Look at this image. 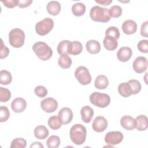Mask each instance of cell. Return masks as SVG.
Instances as JSON below:
<instances>
[{
  "label": "cell",
  "mask_w": 148,
  "mask_h": 148,
  "mask_svg": "<svg viewBox=\"0 0 148 148\" xmlns=\"http://www.w3.org/2000/svg\"><path fill=\"white\" fill-rule=\"evenodd\" d=\"M70 138L72 142L76 145H81L86 141L87 130L81 124H76L70 129Z\"/></svg>",
  "instance_id": "6da1fadb"
},
{
  "label": "cell",
  "mask_w": 148,
  "mask_h": 148,
  "mask_svg": "<svg viewBox=\"0 0 148 148\" xmlns=\"http://www.w3.org/2000/svg\"><path fill=\"white\" fill-rule=\"evenodd\" d=\"M32 50L36 56L42 61H47L53 55V51L48 45L43 42H37L32 46Z\"/></svg>",
  "instance_id": "7a4b0ae2"
},
{
  "label": "cell",
  "mask_w": 148,
  "mask_h": 148,
  "mask_svg": "<svg viewBox=\"0 0 148 148\" xmlns=\"http://www.w3.org/2000/svg\"><path fill=\"white\" fill-rule=\"evenodd\" d=\"M90 16L93 21L101 23L108 22L111 18L109 14V9L99 6H94L91 8Z\"/></svg>",
  "instance_id": "3957f363"
},
{
  "label": "cell",
  "mask_w": 148,
  "mask_h": 148,
  "mask_svg": "<svg viewBox=\"0 0 148 148\" xmlns=\"http://www.w3.org/2000/svg\"><path fill=\"white\" fill-rule=\"evenodd\" d=\"M25 34L20 28L12 29L9 34V42L10 45L15 48H20L24 45Z\"/></svg>",
  "instance_id": "277c9868"
},
{
  "label": "cell",
  "mask_w": 148,
  "mask_h": 148,
  "mask_svg": "<svg viewBox=\"0 0 148 148\" xmlns=\"http://www.w3.org/2000/svg\"><path fill=\"white\" fill-rule=\"evenodd\" d=\"M90 102L97 107L104 108L107 107L110 102V97L104 93L94 92L90 95Z\"/></svg>",
  "instance_id": "5b68a950"
},
{
  "label": "cell",
  "mask_w": 148,
  "mask_h": 148,
  "mask_svg": "<svg viewBox=\"0 0 148 148\" xmlns=\"http://www.w3.org/2000/svg\"><path fill=\"white\" fill-rule=\"evenodd\" d=\"M53 27V20L49 17H47L36 24L35 31L38 35L44 36L48 34L52 30Z\"/></svg>",
  "instance_id": "8992f818"
},
{
  "label": "cell",
  "mask_w": 148,
  "mask_h": 148,
  "mask_svg": "<svg viewBox=\"0 0 148 148\" xmlns=\"http://www.w3.org/2000/svg\"><path fill=\"white\" fill-rule=\"evenodd\" d=\"M77 80L82 85L89 84L91 82V76L88 69L83 66L77 67L75 72Z\"/></svg>",
  "instance_id": "52a82bcc"
},
{
  "label": "cell",
  "mask_w": 148,
  "mask_h": 148,
  "mask_svg": "<svg viewBox=\"0 0 148 148\" xmlns=\"http://www.w3.org/2000/svg\"><path fill=\"white\" fill-rule=\"evenodd\" d=\"M123 134L120 131H110L105 136V142L110 145H116L121 143L123 139Z\"/></svg>",
  "instance_id": "ba28073f"
},
{
  "label": "cell",
  "mask_w": 148,
  "mask_h": 148,
  "mask_svg": "<svg viewBox=\"0 0 148 148\" xmlns=\"http://www.w3.org/2000/svg\"><path fill=\"white\" fill-rule=\"evenodd\" d=\"M40 106L44 112L50 113L57 110L58 108V103L54 98L49 97L41 101Z\"/></svg>",
  "instance_id": "9c48e42d"
},
{
  "label": "cell",
  "mask_w": 148,
  "mask_h": 148,
  "mask_svg": "<svg viewBox=\"0 0 148 148\" xmlns=\"http://www.w3.org/2000/svg\"><path fill=\"white\" fill-rule=\"evenodd\" d=\"M132 67L135 72L138 73H143L147 68V58L142 56L136 57L132 63Z\"/></svg>",
  "instance_id": "30bf717a"
},
{
  "label": "cell",
  "mask_w": 148,
  "mask_h": 148,
  "mask_svg": "<svg viewBox=\"0 0 148 148\" xmlns=\"http://www.w3.org/2000/svg\"><path fill=\"white\" fill-rule=\"evenodd\" d=\"M108 127V121L106 119L101 116L96 117L92 122V128L97 132L104 131Z\"/></svg>",
  "instance_id": "8fae6325"
},
{
  "label": "cell",
  "mask_w": 148,
  "mask_h": 148,
  "mask_svg": "<svg viewBox=\"0 0 148 148\" xmlns=\"http://www.w3.org/2000/svg\"><path fill=\"white\" fill-rule=\"evenodd\" d=\"M27 102L23 98L18 97L14 99L11 103V108L15 113H21L26 109Z\"/></svg>",
  "instance_id": "7c38bea8"
},
{
  "label": "cell",
  "mask_w": 148,
  "mask_h": 148,
  "mask_svg": "<svg viewBox=\"0 0 148 148\" xmlns=\"http://www.w3.org/2000/svg\"><path fill=\"white\" fill-rule=\"evenodd\" d=\"M58 117L61 120L63 124H68L71 122L73 119V112L69 108H62L58 113Z\"/></svg>",
  "instance_id": "4fadbf2b"
},
{
  "label": "cell",
  "mask_w": 148,
  "mask_h": 148,
  "mask_svg": "<svg viewBox=\"0 0 148 148\" xmlns=\"http://www.w3.org/2000/svg\"><path fill=\"white\" fill-rule=\"evenodd\" d=\"M132 54V49L128 47H121L117 53V59L121 62H127L131 57Z\"/></svg>",
  "instance_id": "5bb4252c"
},
{
  "label": "cell",
  "mask_w": 148,
  "mask_h": 148,
  "mask_svg": "<svg viewBox=\"0 0 148 148\" xmlns=\"http://www.w3.org/2000/svg\"><path fill=\"white\" fill-rule=\"evenodd\" d=\"M121 27L124 34L131 35L136 32L137 30V24L132 20H127L123 22Z\"/></svg>",
  "instance_id": "9a60e30c"
},
{
  "label": "cell",
  "mask_w": 148,
  "mask_h": 148,
  "mask_svg": "<svg viewBox=\"0 0 148 148\" xmlns=\"http://www.w3.org/2000/svg\"><path fill=\"white\" fill-rule=\"evenodd\" d=\"M120 124L123 128L127 130H133L136 127V121L130 116H124L120 120Z\"/></svg>",
  "instance_id": "2e32d148"
},
{
  "label": "cell",
  "mask_w": 148,
  "mask_h": 148,
  "mask_svg": "<svg viewBox=\"0 0 148 148\" xmlns=\"http://www.w3.org/2000/svg\"><path fill=\"white\" fill-rule=\"evenodd\" d=\"M81 118L86 123H89L94 116V110L90 106H84L80 110Z\"/></svg>",
  "instance_id": "e0dca14e"
},
{
  "label": "cell",
  "mask_w": 148,
  "mask_h": 148,
  "mask_svg": "<svg viewBox=\"0 0 148 148\" xmlns=\"http://www.w3.org/2000/svg\"><path fill=\"white\" fill-rule=\"evenodd\" d=\"M83 50V45L79 41H70L68 47V54L73 56L80 54Z\"/></svg>",
  "instance_id": "ac0fdd59"
},
{
  "label": "cell",
  "mask_w": 148,
  "mask_h": 148,
  "mask_svg": "<svg viewBox=\"0 0 148 148\" xmlns=\"http://www.w3.org/2000/svg\"><path fill=\"white\" fill-rule=\"evenodd\" d=\"M118 92L122 97L127 98L132 95V90L128 82H123L118 86Z\"/></svg>",
  "instance_id": "d6986e66"
},
{
  "label": "cell",
  "mask_w": 148,
  "mask_h": 148,
  "mask_svg": "<svg viewBox=\"0 0 148 148\" xmlns=\"http://www.w3.org/2000/svg\"><path fill=\"white\" fill-rule=\"evenodd\" d=\"M87 51L92 54L98 53L101 50V45L98 41L96 40H90L86 45Z\"/></svg>",
  "instance_id": "ffe728a7"
},
{
  "label": "cell",
  "mask_w": 148,
  "mask_h": 148,
  "mask_svg": "<svg viewBox=\"0 0 148 148\" xmlns=\"http://www.w3.org/2000/svg\"><path fill=\"white\" fill-rule=\"evenodd\" d=\"M47 11L49 14L52 16H57L61 11V5L58 1H50L46 6Z\"/></svg>",
  "instance_id": "44dd1931"
},
{
  "label": "cell",
  "mask_w": 148,
  "mask_h": 148,
  "mask_svg": "<svg viewBox=\"0 0 148 148\" xmlns=\"http://www.w3.org/2000/svg\"><path fill=\"white\" fill-rule=\"evenodd\" d=\"M103 44L104 47L109 51L114 50L118 45L117 39L109 36H105L103 40Z\"/></svg>",
  "instance_id": "7402d4cb"
},
{
  "label": "cell",
  "mask_w": 148,
  "mask_h": 148,
  "mask_svg": "<svg viewBox=\"0 0 148 148\" xmlns=\"http://www.w3.org/2000/svg\"><path fill=\"white\" fill-rule=\"evenodd\" d=\"M136 127L137 130L140 131H143L147 130L148 127L147 118L145 115L140 114L137 116L135 119Z\"/></svg>",
  "instance_id": "603a6c76"
},
{
  "label": "cell",
  "mask_w": 148,
  "mask_h": 148,
  "mask_svg": "<svg viewBox=\"0 0 148 148\" xmlns=\"http://www.w3.org/2000/svg\"><path fill=\"white\" fill-rule=\"evenodd\" d=\"M109 84V81L107 77L103 75H99L97 76L94 82V86L96 88L99 90L105 89Z\"/></svg>",
  "instance_id": "cb8c5ba5"
},
{
  "label": "cell",
  "mask_w": 148,
  "mask_h": 148,
  "mask_svg": "<svg viewBox=\"0 0 148 148\" xmlns=\"http://www.w3.org/2000/svg\"><path fill=\"white\" fill-rule=\"evenodd\" d=\"M49 132L44 125H38L34 129V135L38 139H44L49 135Z\"/></svg>",
  "instance_id": "d4e9b609"
},
{
  "label": "cell",
  "mask_w": 148,
  "mask_h": 148,
  "mask_svg": "<svg viewBox=\"0 0 148 148\" xmlns=\"http://www.w3.org/2000/svg\"><path fill=\"white\" fill-rule=\"evenodd\" d=\"M72 63L71 58L68 54H62L59 57L58 64L62 69H68L71 67Z\"/></svg>",
  "instance_id": "484cf974"
},
{
  "label": "cell",
  "mask_w": 148,
  "mask_h": 148,
  "mask_svg": "<svg viewBox=\"0 0 148 148\" xmlns=\"http://www.w3.org/2000/svg\"><path fill=\"white\" fill-rule=\"evenodd\" d=\"M47 124L49 127L54 130H57L60 128L62 125V121L58 116H51L47 121Z\"/></svg>",
  "instance_id": "4316f807"
},
{
  "label": "cell",
  "mask_w": 148,
  "mask_h": 148,
  "mask_svg": "<svg viewBox=\"0 0 148 148\" xmlns=\"http://www.w3.org/2000/svg\"><path fill=\"white\" fill-rule=\"evenodd\" d=\"M86 6L82 2H77L72 6V12L75 16L80 17L83 16L86 12Z\"/></svg>",
  "instance_id": "83f0119b"
},
{
  "label": "cell",
  "mask_w": 148,
  "mask_h": 148,
  "mask_svg": "<svg viewBox=\"0 0 148 148\" xmlns=\"http://www.w3.org/2000/svg\"><path fill=\"white\" fill-rule=\"evenodd\" d=\"M12 81V76L10 72L6 70H1L0 72V83L2 85H8Z\"/></svg>",
  "instance_id": "f1b7e54d"
},
{
  "label": "cell",
  "mask_w": 148,
  "mask_h": 148,
  "mask_svg": "<svg viewBox=\"0 0 148 148\" xmlns=\"http://www.w3.org/2000/svg\"><path fill=\"white\" fill-rule=\"evenodd\" d=\"M60 139L58 136L51 135L46 141L47 146L49 148H57L60 145Z\"/></svg>",
  "instance_id": "f546056e"
},
{
  "label": "cell",
  "mask_w": 148,
  "mask_h": 148,
  "mask_svg": "<svg viewBox=\"0 0 148 148\" xmlns=\"http://www.w3.org/2000/svg\"><path fill=\"white\" fill-rule=\"evenodd\" d=\"M70 41L68 40H64L60 42L57 46V51L60 55L68 54V47Z\"/></svg>",
  "instance_id": "4dcf8cb0"
},
{
  "label": "cell",
  "mask_w": 148,
  "mask_h": 148,
  "mask_svg": "<svg viewBox=\"0 0 148 148\" xmlns=\"http://www.w3.org/2000/svg\"><path fill=\"white\" fill-rule=\"evenodd\" d=\"M27 146V141L22 138H17L13 139L10 147V148H25Z\"/></svg>",
  "instance_id": "1f68e13d"
},
{
  "label": "cell",
  "mask_w": 148,
  "mask_h": 148,
  "mask_svg": "<svg viewBox=\"0 0 148 148\" xmlns=\"http://www.w3.org/2000/svg\"><path fill=\"white\" fill-rule=\"evenodd\" d=\"M11 97V92L9 90L2 87H0V101L1 102H8Z\"/></svg>",
  "instance_id": "d6a6232c"
},
{
  "label": "cell",
  "mask_w": 148,
  "mask_h": 148,
  "mask_svg": "<svg viewBox=\"0 0 148 148\" xmlns=\"http://www.w3.org/2000/svg\"><path fill=\"white\" fill-rule=\"evenodd\" d=\"M110 17L118 18L122 14V8L119 5H114L109 9Z\"/></svg>",
  "instance_id": "836d02e7"
},
{
  "label": "cell",
  "mask_w": 148,
  "mask_h": 148,
  "mask_svg": "<svg viewBox=\"0 0 148 148\" xmlns=\"http://www.w3.org/2000/svg\"><path fill=\"white\" fill-rule=\"evenodd\" d=\"M128 82L130 84L131 86L132 90V95L137 94L140 91L142 86L138 80L131 79Z\"/></svg>",
  "instance_id": "e575fe53"
},
{
  "label": "cell",
  "mask_w": 148,
  "mask_h": 148,
  "mask_svg": "<svg viewBox=\"0 0 148 148\" xmlns=\"http://www.w3.org/2000/svg\"><path fill=\"white\" fill-rule=\"evenodd\" d=\"M105 36H109L114 38L117 40L120 37V32L119 29L116 27H110L105 31Z\"/></svg>",
  "instance_id": "d590c367"
},
{
  "label": "cell",
  "mask_w": 148,
  "mask_h": 148,
  "mask_svg": "<svg viewBox=\"0 0 148 148\" xmlns=\"http://www.w3.org/2000/svg\"><path fill=\"white\" fill-rule=\"evenodd\" d=\"M10 117V112L8 108L5 106L0 108V122L6 121Z\"/></svg>",
  "instance_id": "8d00e7d4"
},
{
  "label": "cell",
  "mask_w": 148,
  "mask_h": 148,
  "mask_svg": "<svg viewBox=\"0 0 148 148\" xmlns=\"http://www.w3.org/2000/svg\"><path fill=\"white\" fill-rule=\"evenodd\" d=\"M34 92L37 97L43 98L47 95V90L43 86H38L35 88Z\"/></svg>",
  "instance_id": "74e56055"
},
{
  "label": "cell",
  "mask_w": 148,
  "mask_h": 148,
  "mask_svg": "<svg viewBox=\"0 0 148 148\" xmlns=\"http://www.w3.org/2000/svg\"><path fill=\"white\" fill-rule=\"evenodd\" d=\"M148 40L146 39H142L140 40L137 45V48L142 53H147L148 52Z\"/></svg>",
  "instance_id": "f35d334b"
},
{
  "label": "cell",
  "mask_w": 148,
  "mask_h": 148,
  "mask_svg": "<svg viewBox=\"0 0 148 148\" xmlns=\"http://www.w3.org/2000/svg\"><path fill=\"white\" fill-rule=\"evenodd\" d=\"M9 54V49L3 45V40L2 39H1V46L0 49V58L2 59L7 57Z\"/></svg>",
  "instance_id": "ab89813d"
},
{
  "label": "cell",
  "mask_w": 148,
  "mask_h": 148,
  "mask_svg": "<svg viewBox=\"0 0 148 148\" xmlns=\"http://www.w3.org/2000/svg\"><path fill=\"white\" fill-rule=\"evenodd\" d=\"M3 4L8 8H13L17 6L18 0H9V1H2Z\"/></svg>",
  "instance_id": "60d3db41"
},
{
  "label": "cell",
  "mask_w": 148,
  "mask_h": 148,
  "mask_svg": "<svg viewBox=\"0 0 148 148\" xmlns=\"http://www.w3.org/2000/svg\"><path fill=\"white\" fill-rule=\"evenodd\" d=\"M147 27H148V21H146L143 23L141 27H140V35L142 36L147 38L148 37V32H147Z\"/></svg>",
  "instance_id": "b9f144b4"
},
{
  "label": "cell",
  "mask_w": 148,
  "mask_h": 148,
  "mask_svg": "<svg viewBox=\"0 0 148 148\" xmlns=\"http://www.w3.org/2000/svg\"><path fill=\"white\" fill-rule=\"evenodd\" d=\"M32 3V1L31 0H23V1L18 0L17 6L20 8H24L30 6V5Z\"/></svg>",
  "instance_id": "7bdbcfd3"
},
{
  "label": "cell",
  "mask_w": 148,
  "mask_h": 148,
  "mask_svg": "<svg viewBox=\"0 0 148 148\" xmlns=\"http://www.w3.org/2000/svg\"><path fill=\"white\" fill-rule=\"evenodd\" d=\"M95 2L99 4L104 5V6H106V5L108 6L112 2V0H101V1H96L95 0Z\"/></svg>",
  "instance_id": "ee69618b"
},
{
  "label": "cell",
  "mask_w": 148,
  "mask_h": 148,
  "mask_svg": "<svg viewBox=\"0 0 148 148\" xmlns=\"http://www.w3.org/2000/svg\"><path fill=\"white\" fill-rule=\"evenodd\" d=\"M30 147H42V148H43V146L42 145L41 143H40L39 142H35L32 143Z\"/></svg>",
  "instance_id": "f6af8a7d"
}]
</instances>
